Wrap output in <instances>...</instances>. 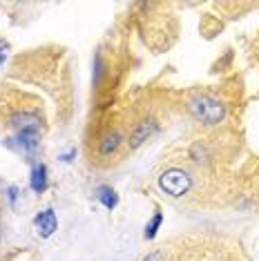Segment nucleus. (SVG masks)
<instances>
[{
  "label": "nucleus",
  "mask_w": 259,
  "mask_h": 261,
  "mask_svg": "<svg viewBox=\"0 0 259 261\" xmlns=\"http://www.w3.org/2000/svg\"><path fill=\"white\" fill-rule=\"evenodd\" d=\"M188 108H190V114L197 118V121L205 123V125H217V123H221L223 116H226V105H223L219 98H213V96L192 98Z\"/></svg>",
  "instance_id": "nucleus-1"
},
{
  "label": "nucleus",
  "mask_w": 259,
  "mask_h": 261,
  "mask_svg": "<svg viewBox=\"0 0 259 261\" xmlns=\"http://www.w3.org/2000/svg\"><path fill=\"white\" fill-rule=\"evenodd\" d=\"M159 186H161V190H166L168 194H172V197H184L188 190L192 188V176L181 168H172L159 176Z\"/></svg>",
  "instance_id": "nucleus-2"
},
{
  "label": "nucleus",
  "mask_w": 259,
  "mask_h": 261,
  "mask_svg": "<svg viewBox=\"0 0 259 261\" xmlns=\"http://www.w3.org/2000/svg\"><path fill=\"white\" fill-rule=\"evenodd\" d=\"M34 223H36V228H38V234L47 239V237H51L56 232V228H58L56 212L51 210V207H47V210H43L36 219H34Z\"/></svg>",
  "instance_id": "nucleus-3"
},
{
  "label": "nucleus",
  "mask_w": 259,
  "mask_h": 261,
  "mask_svg": "<svg viewBox=\"0 0 259 261\" xmlns=\"http://www.w3.org/2000/svg\"><path fill=\"white\" fill-rule=\"evenodd\" d=\"M121 143H123L121 132H116V129H110V132H105L101 136V141H98V152H101L103 156H110V154H114L116 150H119Z\"/></svg>",
  "instance_id": "nucleus-4"
},
{
  "label": "nucleus",
  "mask_w": 259,
  "mask_h": 261,
  "mask_svg": "<svg viewBox=\"0 0 259 261\" xmlns=\"http://www.w3.org/2000/svg\"><path fill=\"white\" fill-rule=\"evenodd\" d=\"M152 121H141V123H137V127H134V132L130 134V145L132 147H139L141 143H143L145 139L152 134Z\"/></svg>",
  "instance_id": "nucleus-5"
},
{
  "label": "nucleus",
  "mask_w": 259,
  "mask_h": 261,
  "mask_svg": "<svg viewBox=\"0 0 259 261\" xmlns=\"http://www.w3.org/2000/svg\"><path fill=\"white\" fill-rule=\"evenodd\" d=\"M40 141V129H22L18 132V145L27 152H34Z\"/></svg>",
  "instance_id": "nucleus-6"
},
{
  "label": "nucleus",
  "mask_w": 259,
  "mask_h": 261,
  "mask_svg": "<svg viewBox=\"0 0 259 261\" xmlns=\"http://www.w3.org/2000/svg\"><path fill=\"white\" fill-rule=\"evenodd\" d=\"M29 183H32V190L36 194H40L47 188V168L43 163H38L36 168L32 170V181H29Z\"/></svg>",
  "instance_id": "nucleus-7"
},
{
  "label": "nucleus",
  "mask_w": 259,
  "mask_h": 261,
  "mask_svg": "<svg viewBox=\"0 0 259 261\" xmlns=\"http://www.w3.org/2000/svg\"><path fill=\"white\" fill-rule=\"evenodd\" d=\"M96 197H98V201H101L105 207H108V210H114V207L119 205V194H116L110 186H98Z\"/></svg>",
  "instance_id": "nucleus-8"
},
{
  "label": "nucleus",
  "mask_w": 259,
  "mask_h": 261,
  "mask_svg": "<svg viewBox=\"0 0 259 261\" xmlns=\"http://www.w3.org/2000/svg\"><path fill=\"white\" fill-rule=\"evenodd\" d=\"M161 223H163V215H161V212H157V215L152 217V221L145 225V239H154L157 230L161 228Z\"/></svg>",
  "instance_id": "nucleus-9"
},
{
  "label": "nucleus",
  "mask_w": 259,
  "mask_h": 261,
  "mask_svg": "<svg viewBox=\"0 0 259 261\" xmlns=\"http://www.w3.org/2000/svg\"><path fill=\"white\" fill-rule=\"evenodd\" d=\"M163 259H166V254H163L161 250H157V252H150L143 261H163Z\"/></svg>",
  "instance_id": "nucleus-10"
},
{
  "label": "nucleus",
  "mask_w": 259,
  "mask_h": 261,
  "mask_svg": "<svg viewBox=\"0 0 259 261\" xmlns=\"http://www.w3.org/2000/svg\"><path fill=\"white\" fill-rule=\"evenodd\" d=\"M7 192H9V201H11V203H16V197H18V188L11 186V188L7 190Z\"/></svg>",
  "instance_id": "nucleus-11"
},
{
  "label": "nucleus",
  "mask_w": 259,
  "mask_h": 261,
  "mask_svg": "<svg viewBox=\"0 0 259 261\" xmlns=\"http://www.w3.org/2000/svg\"><path fill=\"white\" fill-rule=\"evenodd\" d=\"M3 61H5V47H0V65H3Z\"/></svg>",
  "instance_id": "nucleus-12"
}]
</instances>
